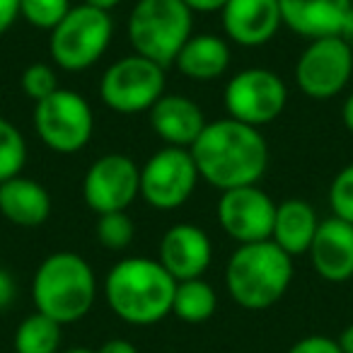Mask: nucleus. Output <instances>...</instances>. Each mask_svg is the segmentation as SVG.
Returning a JSON list of instances; mask_svg holds the SVG:
<instances>
[{
    "label": "nucleus",
    "mask_w": 353,
    "mask_h": 353,
    "mask_svg": "<svg viewBox=\"0 0 353 353\" xmlns=\"http://www.w3.org/2000/svg\"><path fill=\"white\" fill-rule=\"evenodd\" d=\"M34 131L49 150L61 155L80 152L94 131L90 102L75 90H56L51 97L34 104Z\"/></svg>",
    "instance_id": "7"
},
{
    "label": "nucleus",
    "mask_w": 353,
    "mask_h": 353,
    "mask_svg": "<svg viewBox=\"0 0 353 353\" xmlns=\"http://www.w3.org/2000/svg\"><path fill=\"white\" fill-rule=\"evenodd\" d=\"M336 341H339V346H341L343 353H353V322L348 324L346 329H343L341 336H339Z\"/></svg>",
    "instance_id": "36"
},
{
    "label": "nucleus",
    "mask_w": 353,
    "mask_h": 353,
    "mask_svg": "<svg viewBox=\"0 0 353 353\" xmlns=\"http://www.w3.org/2000/svg\"><path fill=\"white\" fill-rule=\"evenodd\" d=\"M353 75V51L339 37L312 39L295 63V85L310 99H332L348 88Z\"/></svg>",
    "instance_id": "11"
},
{
    "label": "nucleus",
    "mask_w": 353,
    "mask_h": 353,
    "mask_svg": "<svg viewBox=\"0 0 353 353\" xmlns=\"http://www.w3.org/2000/svg\"><path fill=\"white\" fill-rule=\"evenodd\" d=\"M27 165V141L12 121L0 117V184L22 174Z\"/></svg>",
    "instance_id": "24"
},
{
    "label": "nucleus",
    "mask_w": 353,
    "mask_h": 353,
    "mask_svg": "<svg viewBox=\"0 0 353 353\" xmlns=\"http://www.w3.org/2000/svg\"><path fill=\"white\" fill-rule=\"evenodd\" d=\"M274 199L259 189L252 187L228 189L218 199V223L223 232L237 245H254V242L271 240L276 218Z\"/></svg>",
    "instance_id": "13"
},
{
    "label": "nucleus",
    "mask_w": 353,
    "mask_h": 353,
    "mask_svg": "<svg viewBox=\"0 0 353 353\" xmlns=\"http://www.w3.org/2000/svg\"><path fill=\"white\" fill-rule=\"evenodd\" d=\"M218 295L213 285L203 279H189L179 281L172 300V314L187 324H201L216 314Z\"/></svg>",
    "instance_id": "22"
},
{
    "label": "nucleus",
    "mask_w": 353,
    "mask_h": 353,
    "mask_svg": "<svg viewBox=\"0 0 353 353\" xmlns=\"http://www.w3.org/2000/svg\"><path fill=\"white\" fill-rule=\"evenodd\" d=\"M85 6H90V8H97V10H104V12H112L114 8L121 3V0H83Z\"/></svg>",
    "instance_id": "37"
},
{
    "label": "nucleus",
    "mask_w": 353,
    "mask_h": 353,
    "mask_svg": "<svg viewBox=\"0 0 353 353\" xmlns=\"http://www.w3.org/2000/svg\"><path fill=\"white\" fill-rule=\"evenodd\" d=\"M63 327L41 312H32L15 329V353H61Z\"/></svg>",
    "instance_id": "23"
},
{
    "label": "nucleus",
    "mask_w": 353,
    "mask_h": 353,
    "mask_svg": "<svg viewBox=\"0 0 353 353\" xmlns=\"http://www.w3.org/2000/svg\"><path fill=\"white\" fill-rule=\"evenodd\" d=\"M293 256L271 240L237 245L225 264V288L240 307L269 310L293 283Z\"/></svg>",
    "instance_id": "4"
},
{
    "label": "nucleus",
    "mask_w": 353,
    "mask_h": 353,
    "mask_svg": "<svg viewBox=\"0 0 353 353\" xmlns=\"http://www.w3.org/2000/svg\"><path fill=\"white\" fill-rule=\"evenodd\" d=\"M97 300V276L85 256L75 252H54L34 271L32 303L37 312L54 322H80Z\"/></svg>",
    "instance_id": "3"
},
{
    "label": "nucleus",
    "mask_w": 353,
    "mask_h": 353,
    "mask_svg": "<svg viewBox=\"0 0 353 353\" xmlns=\"http://www.w3.org/2000/svg\"><path fill=\"white\" fill-rule=\"evenodd\" d=\"M94 235H97V242L104 250L121 252L131 247L133 237H136V225H133L131 216L126 211L104 213V216H97Z\"/></svg>",
    "instance_id": "25"
},
{
    "label": "nucleus",
    "mask_w": 353,
    "mask_h": 353,
    "mask_svg": "<svg viewBox=\"0 0 353 353\" xmlns=\"http://www.w3.org/2000/svg\"><path fill=\"white\" fill-rule=\"evenodd\" d=\"M176 281L150 256H126L109 269L104 300L121 322L150 327L172 314Z\"/></svg>",
    "instance_id": "2"
},
{
    "label": "nucleus",
    "mask_w": 353,
    "mask_h": 353,
    "mask_svg": "<svg viewBox=\"0 0 353 353\" xmlns=\"http://www.w3.org/2000/svg\"><path fill=\"white\" fill-rule=\"evenodd\" d=\"M20 20V0H0V37Z\"/></svg>",
    "instance_id": "30"
},
{
    "label": "nucleus",
    "mask_w": 353,
    "mask_h": 353,
    "mask_svg": "<svg viewBox=\"0 0 353 353\" xmlns=\"http://www.w3.org/2000/svg\"><path fill=\"white\" fill-rule=\"evenodd\" d=\"M199 179L189 148L165 145L141 167V196L157 211H174L192 199Z\"/></svg>",
    "instance_id": "10"
},
{
    "label": "nucleus",
    "mask_w": 353,
    "mask_h": 353,
    "mask_svg": "<svg viewBox=\"0 0 353 353\" xmlns=\"http://www.w3.org/2000/svg\"><path fill=\"white\" fill-rule=\"evenodd\" d=\"M165 94V68L138 54L114 61L99 78V97L112 112L138 114Z\"/></svg>",
    "instance_id": "8"
},
{
    "label": "nucleus",
    "mask_w": 353,
    "mask_h": 353,
    "mask_svg": "<svg viewBox=\"0 0 353 353\" xmlns=\"http://www.w3.org/2000/svg\"><path fill=\"white\" fill-rule=\"evenodd\" d=\"M70 0H20V17L37 30L51 32L70 12Z\"/></svg>",
    "instance_id": "26"
},
{
    "label": "nucleus",
    "mask_w": 353,
    "mask_h": 353,
    "mask_svg": "<svg viewBox=\"0 0 353 353\" xmlns=\"http://www.w3.org/2000/svg\"><path fill=\"white\" fill-rule=\"evenodd\" d=\"M312 269L329 283H346L353 279V225L332 216L319 221L310 245Z\"/></svg>",
    "instance_id": "16"
},
{
    "label": "nucleus",
    "mask_w": 353,
    "mask_h": 353,
    "mask_svg": "<svg viewBox=\"0 0 353 353\" xmlns=\"http://www.w3.org/2000/svg\"><path fill=\"white\" fill-rule=\"evenodd\" d=\"M150 126L167 145L192 148L201 131L206 128L203 109L187 94L165 92L148 112Z\"/></svg>",
    "instance_id": "17"
},
{
    "label": "nucleus",
    "mask_w": 353,
    "mask_h": 353,
    "mask_svg": "<svg viewBox=\"0 0 353 353\" xmlns=\"http://www.w3.org/2000/svg\"><path fill=\"white\" fill-rule=\"evenodd\" d=\"M189 152L199 176L221 192L259 184L269 167V143L259 128L230 117L206 123Z\"/></svg>",
    "instance_id": "1"
},
{
    "label": "nucleus",
    "mask_w": 353,
    "mask_h": 353,
    "mask_svg": "<svg viewBox=\"0 0 353 353\" xmlns=\"http://www.w3.org/2000/svg\"><path fill=\"white\" fill-rule=\"evenodd\" d=\"M20 85L25 90V94L30 99L41 102V99L51 97L56 90H61V83H59V73H56L54 65L49 63H32L25 68L20 78Z\"/></svg>",
    "instance_id": "27"
},
{
    "label": "nucleus",
    "mask_w": 353,
    "mask_h": 353,
    "mask_svg": "<svg viewBox=\"0 0 353 353\" xmlns=\"http://www.w3.org/2000/svg\"><path fill=\"white\" fill-rule=\"evenodd\" d=\"M339 39H341L343 44L353 51V8H351V12L346 15V20H343L341 30H339Z\"/></svg>",
    "instance_id": "34"
},
{
    "label": "nucleus",
    "mask_w": 353,
    "mask_h": 353,
    "mask_svg": "<svg viewBox=\"0 0 353 353\" xmlns=\"http://www.w3.org/2000/svg\"><path fill=\"white\" fill-rule=\"evenodd\" d=\"M230 44L216 34H192L176 54L174 65L184 78L194 83H211L230 68Z\"/></svg>",
    "instance_id": "20"
},
{
    "label": "nucleus",
    "mask_w": 353,
    "mask_h": 353,
    "mask_svg": "<svg viewBox=\"0 0 353 353\" xmlns=\"http://www.w3.org/2000/svg\"><path fill=\"white\" fill-rule=\"evenodd\" d=\"M329 206L332 216L353 225V162L336 172L329 187Z\"/></svg>",
    "instance_id": "28"
},
{
    "label": "nucleus",
    "mask_w": 353,
    "mask_h": 353,
    "mask_svg": "<svg viewBox=\"0 0 353 353\" xmlns=\"http://www.w3.org/2000/svg\"><path fill=\"white\" fill-rule=\"evenodd\" d=\"M126 34L138 56L167 68L194 34V12L184 0H138L128 15Z\"/></svg>",
    "instance_id": "5"
},
{
    "label": "nucleus",
    "mask_w": 353,
    "mask_h": 353,
    "mask_svg": "<svg viewBox=\"0 0 353 353\" xmlns=\"http://www.w3.org/2000/svg\"><path fill=\"white\" fill-rule=\"evenodd\" d=\"M341 121L343 126L348 128V131L353 133V92L346 94V99H343V107H341Z\"/></svg>",
    "instance_id": "35"
},
{
    "label": "nucleus",
    "mask_w": 353,
    "mask_h": 353,
    "mask_svg": "<svg viewBox=\"0 0 353 353\" xmlns=\"http://www.w3.org/2000/svg\"><path fill=\"white\" fill-rule=\"evenodd\" d=\"M223 104L230 119L261 128L283 114L288 104V88L274 70L245 68L228 80Z\"/></svg>",
    "instance_id": "9"
},
{
    "label": "nucleus",
    "mask_w": 353,
    "mask_h": 353,
    "mask_svg": "<svg viewBox=\"0 0 353 353\" xmlns=\"http://www.w3.org/2000/svg\"><path fill=\"white\" fill-rule=\"evenodd\" d=\"M141 196V167L123 152L99 155L83 179V199L97 216L126 211Z\"/></svg>",
    "instance_id": "12"
},
{
    "label": "nucleus",
    "mask_w": 353,
    "mask_h": 353,
    "mask_svg": "<svg viewBox=\"0 0 353 353\" xmlns=\"http://www.w3.org/2000/svg\"><path fill=\"white\" fill-rule=\"evenodd\" d=\"M114 37L109 12L90 6H73L70 12L49 32V54L56 68L78 73L97 63Z\"/></svg>",
    "instance_id": "6"
},
{
    "label": "nucleus",
    "mask_w": 353,
    "mask_h": 353,
    "mask_svg": "<svg viewBox=\"0 0 353 353\" xmlns=\"http://www.w3.org/2000/svg\"><path fill=\"white\" fill-rule=\"evenodd\" d=\"M221 20L228 39L245 49L269 44L283 27L279 0H228Z\"/></svg>",
    "instance_id": "15"
},
{
    "label": "nucleus",
    "mask_w": 353,
    "mask_h": 353,
    "mask_svg": "<svg viewBox=\"0 0 353 353\" xmlns=\"http://www.w3.org/2000/svg\"><path fill=\"white\" fill-rule=\"evenodd\" d=\"M317 228L319 218L312 203L303 201V199H285L276 206L271 242L279 245L288 256L307 254Z\"/></svg>",
    "instance_id": "21"
},
{
    "label": "nucleus",
    "mask_w": 353,
    "mask_h": 353,
    "mask_svg": "<svg viewBox=\"0 0 353 353\" xmlns=\"http://www.w3.org/2000/svg\"><path fill=\"white\" fill-rule=\"evenodd\" d=\"M15 295H17L15 279L10 276V271L0 269V312L15 303Z\"/></svg>",
    "instance_id": "31"
},
{
    "label": "nucleus",
    "mask_w": 353,
    "mask_h": 353,
    "mask_svg": "<svg viewBox=\"0 0 353 353\" xmlns=\"http://www.w3.org/2000/svg\"><path fill=\"white\" fill-rule=\"evenodd\" d=\"M283 27L303 39L339 37L353 0H279Z\"/></svg>",
    "instance_id": "18"
},
{
    "label": "nucleus",
    "mask_w": 353,
    "mask_h": 353,
    "mask_svg": "<svg viewBox=\"0 0 353 353\" xmlns=\"http://www.w3.org/2000/svg\"><path fill=\"white\" fill-rule=\"evenodd\" d=\"M157 261L165 266L172 279L179 281L201 279L213 261V245L206 230L194 223H176L162 235Z\"/></svg>",
    "instance_id": "14"
},
{
    "label": "nucleus",
    "mask_w": 353,
    "mask_h": 353,
    "mask_svg": "<svg viewBox=\"0 0 353 353\" xmlns=\"http://www.w3.org/2000/svg\"><path fill=\"white\" fill-rule=\"evenodd\" d=\"M61 353H97V351L85 348V346H75V348H65V351H61Z\"/></svg>",
    "instance_id": "38"
},
{
    "label": "nucleus",
    "mask_w": 353,
    "mask_h": 353,
    "mask_svg": "<svg viewBox=\"0 0 353 353\" xmlns=\"http://www.w3.org/2000/svg\"><path fill=\"white\" fill-rule=\"evenodd\" d=\"M0 216L17 228H39L51 216V194L44 184L17 174L0 184Z\"/></svg>",
    "instance_id": "19"
},
{
    "label": "nucleus",
    "mask_w": 353,
    "mask_h": 353,
    "mask_svg": "<svg viewBox=\"0 0 353 353\" xmlns=\"http://www.w3.org/2000/svg\"><path fill=\"white\" fill-rule=\"evenodd\" d=\"M285 353H343L339 341L324 336V334H310V336H303L300 341H295L293 346Z\"/></svg>",
    "instance_id": "29"
},
{
    "label": "nucleus",
    "mask_w": 353,
    "mask_h": 353,
    "mask_svg": "<svg viewBox=\"0 0 353 353\" xmlns=\"http://www.w3.org/2000/svg\"><path fill=\"white\" fill-rule=\"evenodd\" d=\"M97 353H138V348L126 339H109L97 348Z\"/></svg>",
    "instance_id": "33"
},
{
    "label": "nucleus",
    "mask_w": 353,
    "mask_h": 353,
    "mask_svg": "<svg viewBox=\"0 0 353 353\" xmlns=\"http://www.w3.org/2000/svg\"><path fill=\"white\" fill-rule=\"evenodd\" d=\"M228 0H184V6L192 12H221Z\"/></svg>",
    "instance_id": "32"
}]
</instances>
